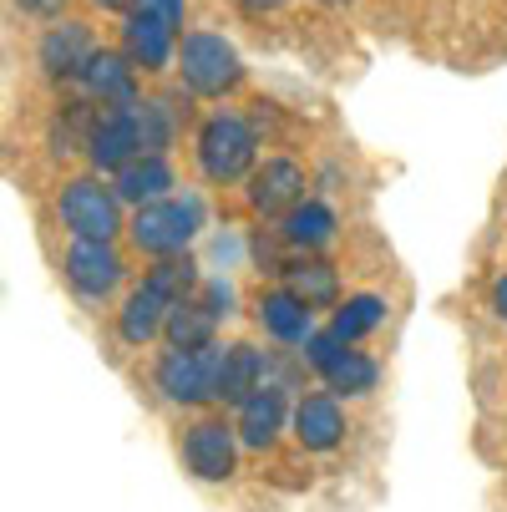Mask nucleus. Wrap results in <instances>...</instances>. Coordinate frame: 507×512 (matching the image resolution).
<instances>
[{
  "mask_svg": "<svg viewBox=\"0 0 507 512\" xmlns=\"http://www.w3.org/2000/svg\"><path fill=\"white\" fill-rule=\"evenodd\" d=\"M198 284H203V279H198V264H193V259H178V254L163 259L158 269H148V279H142L132 295H127V305L117 310V335H122V345L142 350L153 335H163L168 310H173L178 300H188Z\"/></svg>",
  "mask_w": 507,
  "mask_h": 512,
  "instance_id": "nucleus-1",
  "label": "nucleus"
},
{
  "mask_svg": "<svg viewBox=\"0 0 507 512\" xmlns=\"http://www.w3.org/2000/svg\"><path fill=\"white\" fill-rule=\"evenodd\" d=\"M198 224H203L198 198H158V203H142V208L132 213L127 234H132L137 254L173 259V254H183V249L193 244Z\"/></svg>",
  "mask_w": 507,
  "mask_h": 512,
  "instance_id": "nucleus-2",
  "label": "nucleus"
},
{
  "mask_svg": "<svg viewBox=\"0 0 507 512\" xmlns=\"http://www.w3.org/2000/svg\"><path fill=\"white\" fill-rule=\"evenodd\" d=\"M219 376H224V345H203V350H163L158 355V391L173 406H203L219 401Z\"/></svg>",
  "mask_w": 507,
  "mask_h": 512,
  "instance_id": "nucleus-3",
  "label": "nucleus"
},
{
  "mask_svg": "<svg viewBox=\"0 0 507 512\" xmlns=\"http://www.w3.org/2000/svg\"><path fill=\"white\" fill-rule=\"evenodd\" d=\"M254 127L234 112H213L198 132V168L208 183H239L254 173Z\"/></svg>",
  "mask_w": 507,
  "mask_h": 512,
  "instance_id": "nucleus-4",
  "label": "nucleus"
},
{
  "mask_svg": "<svg viewBox=\"0 0 507 512\" xmlns=\"http://www.w3.org/2000/svg\"><path fill=\"white\" fill-rule=\"evenodd\" d=\"M178 71L183 82L198 92V97H224L229 87H239L244 66H239V51L213 36V31H188L183 46H178Z\"/></svg>",
  "mask_w": 507,
  "mask_h": 512,
  "instance_id": "nucleus-5",
  "label": "nucleus"
},
{
  "mask_svg": "<svg viewBox=\"0 0 507 512\" xmlns=\"http://www.w3.org/2000/svg\"><path fill=\"white\" fill-rule=\"evenodd\" d=\"M56 208L71 239H112L122 229V198L117 188H102L97 178H71Z\"/></svg>",
  "mask_w": 507,
  "mask_h": 512,
  "instance_id": "nucleus-6",
  "label": "nucleus"
},
{
  "mask_svg": "<svg viewBox=\"0 0 507 512\" xmlns=\"http://www.w3.org/2000/svg\"><path fill=\"white\" fill-rule=\"evenodd\" d=\"M183 467L198 482H229L239 467V426L219 421V416H203L183 431Z\"/></svg>",
  "mask_w": 507,
  "mask_h": 512,
  "instance_id": "nucleus-7",
  "label": "nucleus"
},
{
  "mask_svg": "<svg viewBox=\"0 0 507 512\" xmlns=\"http://www.w3.org/2000/svg\"><path fill=\"white\" fill-rule=\"evenodd\" d=\"M61 269H66V284L92 305H102L122 284V254L112 249V239H71L61 254Z\"/></svg>",
  "mask_w": 507,
  "mask_h": 512,
  "instance_id": "nucleus-8",
  "label": "nucleus"
},
{
  "mask_svg": "<svg viewBox=\"0 0 507 512\" xmlns=\"http://www.w3.org/2000/svg\"><path fill=\"white\" fill-rule=\"evenodd\" d=\"M36 56H41V71L51 82H82L87 66L97 61V36L82 21H61L41 36Z\"/></svg>",
  "mask_w": 507,
  "mask_h": 512,
  "instance_id": "nucleus-9",
  "label": "nucleus"
},
{
  "mask_svg": "<svg viewBox=\"0 0 507 512\" xmlns=\"http://www.w3.org/2000/svg\"><path fill=\"white\" fill-rule=\"evenodd\" d=\"M289 416H295V411H289V386L264 381V386L239 406V442H244L249 452H269V447L279 442V431H284Z\"/></svg>",
  "mask_w": 507,
  "mask_h": 512,
  "instance_id": "nucleus-10",
  "label": "nucleus"
},
{
  "mask_svg": "<svg viewBox=\"0 0 507 512\" xmlns=\"http://www.w3.org/2000/svg\"><path fill=\"white\" fill-rule=\"evenodd\" d=\"M137 153H142L137 107H107L102 122H97V132H92V148H87L92 168H97V173H117V168H127Z\"/></svg>",
  "mask_w": 507,
  "mask_h": 512,
  "instance_id": "nucleus-11",
  "label": "nucleus"
},
{
  "mask_svg": "<svg viewBox=\"0 0 507 512\" xmlns=\"http://www.w3.org/2000/svg\"><path fill=\"white\" fill-rule=\"evenodd\" d=\"M122 51L142 71H163L173 61V21L148 11V6H132L127 21H122Z\"/></svg>",
  "mask_w": 507,
  "mask_h": 512,
  "instance_id": "nucleus-12",
  "label": "nucleus"
},
{
  "mask_svg": "<svg viewBox=\"0 0 507 512\" xmlns=\"http://www.w3.org/2000/svg\"><path fill=\"white\" fill-rule=\"evenodd\" d=\"M289 426H295V442L305 452H330L345 442V411L330 391H310L295 401V416H289Z\"/></svg>",
  "mask_w": 507,
  "mask_h": 512,
  "instance_id": "nucleus-13",
  "label": "nucleus"
},
{
  "mask_svg": "<svg viewBox=\"0 0 507 512\" xmlns=\"http://www.w3.org/2000/svg\"><path fill=\"white\" fill-rule=\"evenodd\" d=\"M295 203H305V173L300 163L289 158H269L264 168L249 173V208L274 218V213H289Z\"/></svg>",
  "mask_w": 507,
  "mask_h": 512,
  "instance_id": "nucleus-14",
  "label": "nucleus"
},
{
  "mask_svg": "<svg viewBox=\"0 0 507 512\" xmlns=\"http://www.w3.org/2000/svg\"><path fill=\"white\" fill-rule=\"evenodd\" d=\"M219 320H224V315L208 305L203 289H193L188 300H178V305L168 310L163 340H168L173 350H203V345H213V335H219Z\"/></svg>",
  "mask_w": 507,
  "mask_h": 512,
  "instance_id": "nucleus-15",
  "label": "nucleus"
},
{
  "mask_svg": "<svg viewBox=\"0 0 507 512\" xmlns=\"http://www.w3.org/2000/svg\"><path fill=\"white\" fill-rule=\"evenodd\" d=\"M82 87L102 107H137V66H132L127 51L122 56L117 51H97V61L87 66V77H82Z\"/></svg>",
  "mask_w": 507,
  "mask_h": 512,
  "instance_id": "nucleus-16",
  "label": "nucleus"
},
{
  "mask_svg": "<svg viewBox=\"0 0 507 512\" xmlns=\"http://www.w3.org/2000/svg\"><path fill=\"white\" fill-rule=\"evenodd\" d=\"M112 188H117V198L122 203H158V198H168V188H173V168H168V158L163 153H137L127 168H117L112 173Z\"/></svg>",
  "mask_w": 507,
  "mask_h": 512,
  "instance_id": "nucleus-17",
  "label": "nucleus"
},
{
  "mask_svg": "<svg viewBox=\"0 0 507 512\" xmlns=\"http://www.w3.org/2000/svg\"><path fill=\"white\" fill-rule=\"evenodd\" d=\"M269 381V355L259 345H229L224 350V376H219V401L244 406L259 386Z\"/></svg>",
  "mask_w": 507,
  "mask_h": 512,
  "instance_id": "nucleus-18",
  "label": "nucleus"
},
{
  "mask_svg": "<svg viewBox=\"0 0 507 512\" xmlns=\"http://www.w3.org/2000/svg\"><path fill=\"white\" fill-rule=\"evenodd\" d=\"M259 325L284 340V345H305L315 335L310 325V305L300 295H289V289H269V295H259Z\"/></svg>",
  "mask_w": 507,
  "mask_h": 512,
  "instance_id": "nucleus-19",
  "label": "nucleus"
},
{
  "mask_svg": "<svg viewBox=\"0 0 507 512\" xmlns=\"http://www.w3.org/2000/svg\"><path fill=\"white\" fill-rule=\"evenodd\" d=\"M279 234H284V244L289 249H325L330 239H335V213L325 208V203H295L284 213V224H279Z\"/></svg>",
  "mask_w": 507,
  "mask_h": 512,
  "instance_id": "nucleus-20",
  "label": "nucleus"
},
{
  "mask_svg": "<svg viewBox=\"0 0 507 512\" xmlns=\"http://www.w3.org/2000/svg\"><path fill=\"white\" fill-rule=\"evenodd\" d=\"M102 112L92 102H66L51 122V153L56 158H71V153H87L92 148V132H97Z\"/></svg>",
  "mask_w": 507,
  "mask_h": 512,
  "instance_id": "nucleus-21",
  "label": "nucleus"
},
{
  "mask_svg": "<svg viewBox=\"0 0 507 512\" xmlns=\"http://www.w3.org/2000/svg\"><path fill=\"white\" fill-rule=\"evenodd\" d=\"M284 289L300 295L310 310H320V305H335L340 279H335V269L325 259H295V264H284Z\"/></svg>",
  "mask_w": 507,
  "mask_h": 512,
  "instance_id": "nucleus-22",
  "label": "nucleus"
},
{
  "mask_svg": "<svg viewBox=\"0 0 507 512\" xmlns=\"http://www.w3.org/2000/svg\"><path fill=\"white\" fill-rule=\"evenodd\" d=\"M386 325V300L381 295H350L340 310H335V320H330V330L350 345V340H366L371 330H381Z\"/></svg>",
  "mask_w": 507,
  "mask_h": 512,
  "instance_id": "nucleus-23",
  "label": "nucleus"
},
{
  "mask_svg": "<svg viewBox=\"0 0 507 512\" xmlns=\"http://www.w3.org/2000/svg\"><path fill=\"white\" fill-rule=\"evenodd\" d=\"M376 381H381V365H376L371 355H360V350H345L330 371H325V386H330L335 396H371Z\"/></svg>",
  "mask_w": 507,
  "mask_h": 512,
  "instance_id": "nucleus-24",
  "label": "nucleus"
},
{
  "mask_svg": "<svg viewBox=\"0 0 507 512\" xmlns=\"http://www.w3.org/2000/svg\"><path fill=\"white\" fill-rule=\"evenodd\" d=\"M173 127H178V117H173V107L168 102H137V132H142V153H163L168 142H173Z\"/></svg>",
  "mask_w": 507,
  "mask_h": 512,
  "instance_id": "nucleus-25",
  "label": "nucleus"
},
{
  "mask_svg": "<svg viewBox=\"0 0 507 512\" xmlns=\"http://www.w3.org/2000/svg\"><path fill=\"white\" fill-rule=\"evenodd\" d=\"M340 355H345V340H340L335 330H315V335L305 340V365H310V371H320V376L330 371Z\"/></svg>",
  "mask_w": 507,
  "mask_h": 512,
  "instance_id": "nucleus-26",
  "label": "nucleus"
},
{
  "mask_svg": "<svg viewBox=\"0 0 507 512\" xmlns=\"http://www.w3.org/2000/svg\"><path fill=\"white\" fill-rule=\"evenodd\" d=\"M16 6H21L26 16H41V21H51V16H61V6H66V0H16Z\"/></svg>",
  "mask_w": 507,
  "mask_h": 512,
  "instance_id": "nucleus-27",
  "label": "nucleus"
},
{
  "mask_svg": "<svg viewBox=\"0 0 507 512\" xmlns=\"http://www.w3.org/2000/svg\"><path fill=\"white\" fill-rule=\"evenodd\" d=\"M137 6H148V11H158V16H168L173 26L183 21V6H188V0H137Z\"/></svg>",
  "mask_w": 507,
  "mask_h": 512,
  "instance_id": "nucleus-28",
  "label": "nucleus"
},
{
  "mask_svg": "<svg viewBox=\"0 0 507 512\" xmlns=\"http://www.w3.org/2000/svg\"><path fill=\"white\" fill-rule=\"evenodd\" d=\"M239 6L249 11V16H269V11H279L284 0H239Z\"/></svg>",
  "mask_w": 507,
  "mask_h": 512,
  "instance_id": "nucleus-29",
  "label": "nucleus"
},
{
  "mask_svg": "<svg viewBox=\"0 0 507 512\" xmlns=\"http://www.w3.org/2000/svg\"><path fill=\"white\" fill-rule=\"evenodd\" d=\"M492 310H497V315L507 320V274H502V279L492 284Z\"/></svg>",
  "mask_w": 507,
  "mask_h": 512,
  "instance_id": "nucleus-30",
  "label": "nucleus"
},
{
  "mask_svg": "<svg viewBox=\"0 0 507 512\" xmlns=\"http://www.w3.org/2000/svg\"><path fill=\"white\" fill-rule=\"evenodd\" d=\"M97 6H102V11H127L132 0H97Z\"/></svg>",
  "mask_w": 507,
  "mask_h": 512,
  "instance_id": "nucleus-31",
  "label": "nucleus"
},
{
  "mask_svg": "<svg viewBox=\"0 0 507 512\" xmlns=\"http://www.w3.org/2000/svg\"><path fill=\"white\" fill-rule=\"evenodd\" d=\"M325 6H345V0H325Z\"/></svg>",
  "mask_w": 507,
  "mask_h": 512,
  "instance_id": "nucleus-32",
  "label": "nucleus"
}]
</instances>
